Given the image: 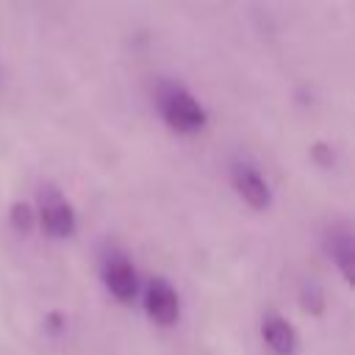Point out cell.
Returning a JSON list of instances; mask_svg holds the SVG:
<instances>
[{
    "mask_svg": "<svg viewBox=\"0 0 355 355\" xmlns=\"http://www.w3.org/2000/svg\"><path fill=\"white\" fill-rule=\"evenodd\" d=\"M158 108L164 122L178 133H197L205 125V108L183 86H166L158 94Z\"/></svg>",
    "mask_w": 355,
    "mask_h": 355,
    "instance_id": "obj_1",
    "label": "cell"
},
{
    "mask_svg": "<svg viewBox=\"0 0 355 355\" xmlns=\"http://www.w3.org/2000/svg\"><path fill=\"white\" fill-rule=\"evenodd\" d=\"M103 283H105L108 294L114 300H119V302H133L136 294H139L136 266L125 255H119V252L105 258V263H103Z\"/></svg>",
    "mask_w": 355,
    "mask_h": 355,
    "instance_id": "obj_2",
    "label": "cell"
},
{
    "mask_svg": "<svg viewBox=\"0 0 355 355\" xmlns=\"http://www.w3.org/2000/svg\"><path fill=\"white\" fill-rule=\"evenodd\" d=\"M144 311L147 316L161 324V327H169L178 322L180 316V297L178 291L164 280V277H155L150 280V286L144 288Z\"/></svg>",
    "mask_w": 355,
    "mask_h": 355,
    "instance_id": "obj_3",
    "label": "cell"
},
{
    "mask_svg": "<svg viewBox=\"0 0 355 355\" xmlns=\"http://www.w3.org/2000/svg\"><path fill=\"white\" fill-rule=\"evenodd\" d=\"M39 222L42 227L53 236V239H67L75 233L78 227V219H75V211L72 205L58 194V191H47L42 194V202H39Z\"/></svg>",
    "mask_w": 355,
    "mask_h": 355,
    "instance_id": "obj_4",
    "label": "cell"
},
{
    "mask_svg": "<svg viewBox=\"0 0 355 355\" xmlns=\"http://www.w3.org/2000/svg\"><path fill=\"white\" fill-rule=\"evenodd\" d=\"M233 189H236L239 197H241L250 208H255V211H263V208H269V202H272V189H269V183H266L263 175H261L255 166H250V164H236V166H233Z\"/></svg>",
    "mask_w": 355,
    "mask_h": 355,
    "instance_id": "obj_5",
    "label": "cell"
},
{
    "mask_svg": "<svg viewBox=\"0 0 355 355\" xmlns=\"http://www.w3.org/2000/svg\"><path fill=\"white\" fill-rule=\"evenodd\" d=\"M261 338L275 355H294L297 349V330L275 311L261 319Z\"/></svg>",
    "mask_w": 355,
    "mask_h": 355,
    "instance_id": "obj_6",
    "label": "cell"
},
{
    "mask_svg": "<svg viewBox=\"0 0 355 355\" xmlns=\"http://www.w3.org/2000/svg\"><path fill=\"white\" fill-rule=\"evenodd\" d=\"M327 250H330V258L333 263L338 266V272L344 275L347 283L355 280V241L349 236V230H330V239H327Z\"/></svg>",
    "mask_w": 355,
    "mask_h": 355,
    "instance_id": "obj_7",
    "label": "cell"
},
{
    "mask_svg": "<svg viewBox=\"0 0 355 355\" xmlns=\"http://www.w3.org/2000/svg\"><path fill=\"white\" fill-rule=\"evenodd\" d=\"M11 225L17 233H31L36 225V211L28 202H14L11 205Z\"/></svg>",
    "mask_w": 355,
    "mask_h": 355,
    "instance_id": "obj_8",
    "label": "cell"
},
{
    "mask_svg": "<svg viewBox=\"0 0 355 355\" xmlns=\"http://www.w3.org/2000/svg\"><path fill=\"white\" fill-rule=\"evenodd\" d=\"M300 300H302V311L305 313H313L316 316L324 308V294H322V288L316 283H305L302 291H300Z\"/></svg>",
    "mask_w": 355,
    "mask_h": 355,
    "instance_id": "obj_9",
    "label": "cell"
}]
</instances>
